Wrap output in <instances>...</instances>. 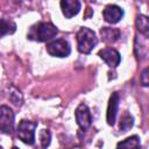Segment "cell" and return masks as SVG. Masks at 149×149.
Wrapping results in <instances>:
<instances>
[{
    "label": "cell",
    "instance_id": "6da1fadb",
    "mask_svg": "<svg viewBox=\"0 0 149 149\" xmlns=\"http://www.w3.org/2000/svg\"><path fill=\"white\" fill-rule=\"evenodd\" d=\"M58 33L57 28L50 23V22H40L35 26H33L28 33V38L38 41V42H45L51 40L54 36H56Z\"/></svg>",
    "mask_w": 149,
    "mask_h": 149
},
{
    "label": "cell",
    "instance_id": "7a4b0ae2",
    "mask_svg": "<svg viewBox=\"0 0 149 149\" xmlns=\"http://www.w3.org/2000/svg\"><path fill=\"white\" fill-rule=\"evenodd\" d=\"M97 43H98V38L95 36V33L92 29L87 27H83L77 33L78 50L81 54H90L92 49L97 45Z\"/></svg>",
    "mask_w": 149,
    "mask_h": 149
},
{
    "label": "cell",
    "instance_id": "3957f363",
    "mask_svg": "<svg viewBox=\"0 0 149 149\" xmlns=\"http://www.w3.org/2000/svg\"><path fill=\"white\" fill-rule=\"evenodd\" d=\"M37 127L36 122L28 120L20 121L17 126V136L26 144H34L35 142V129Z\"/></svg>",
    "mask_w": 149,
    "mask_h": 149
},
{
    "label": "cell",
    "instance_id": "277c9868",
    "mask_svg": "<svg viewBox=\"0 0 149 149\" xmlns=\"http://www.w3.org/2000/svg\"><path fill=\"white\" fill-rule=\"evenodd\" d=\"M47 51L55 57H66L70 55L71 48L66 40L58 38L47 44Z\"/></svg>",
    "mask_w": 149,
    "mask_h": 149
},
{
    "label": "cell",
    "instance_id": "5b68a950",
    "mask_svg": "<svg viewBox=\"0 0 149 149\" xmlns=\"http://www.w3.org/2000/svg\"><path fill=\"white\" fill-rule=\"evenodd\" d=\"M14 126V113L8 107L2 105L0 107V129L3 134H10Z\"/></svg>",
    "mask_w": 149,
    "mask_h": 149
},
{
    "label": "cell",
    "instance_id": "8992f818",
    "mask_svg": "<svg viewBox=\"0 0 149 149\" xmlns=\"http://www.w3.org/2000/svg\"><path fill=\"white\" fill-rule=\"evenodd\" d=\"M74 115H76V121H77L78 126L80 127V129L85 130L91 126V123H92L91 112H90L88 107L85 104H80L76 108Z\"/></svg>",
    "mask_w": 149,
    "mask_h": 149
},
{
    "label": "cell",
    "instance_id": "52a82bcc",
    "mask_svg": "<svg viewBox=\"0 0 149 149\" xmlns=\"http://www.w3.org/2000/svg\"><path fill=\"white\" fill-rule=\"evenodd\" d=\"M98 55L101 59H104L107 63V65L109 68H115L120 64V61H121L120 54L113 48H104V49L99 50Z\"/></svg>",
    "mask_w": 149,
    "mask_h": 149
},
{
    "label": "cell",
    "instance_id": "ba28073f",
    "mask_svg": "<svg viewBox=\"0 0 149 149\" xmlns=\"http://www.w3.org/2000/svg\"><path fill=\"white\" fill-rule=\"evenodd\" d=\"M104 19L108 23H116L119 22L123 16V9L116 5H107L102 12Z\"/></svg>",
    "mask_w": 149,
    "mask_h": 149
},
{
    "label": "cell",
    "instance_id": "9c48e42d",
    "mask_svg": "<svg viewBox=\"0 0 149 149\" xmlns=\"http://www.w3.org/2000/svg\"><path fill=\"white\" fill-rule=\"evenodd\" d=\"M61 8L65 17L71 19L72 16L77 15L80 10V2L77 0H62Z\"/></svg>",
    "mask_w": 149,
    "mask_h": 149
},
{
    "label": "cell",
    "instance_id": "30bf717a",
    "mask_svg": "<svg viewBox=\"0 0 149 149\" xmlns=\"http://www.w3.org/2000/svg\"><path fill=\"white\" fill-rule=\"evenodd\" d=\"M118 106H119V94L118 93H112V95L109 98V101H108L107 113H106V120H107V123L109 126H113L114 122H115Z\"/></svg>",
    "mask_w": 149,
    "mask_h": 149
},
{
    "label": "cell",
    "instance_id": "8fae6325",
    "mask_svg": "<svg viewBox=\"0 0 149 149\" xmlns=\"http://www.w3.org/2000/svg\"><path fill=\"white\" fill-rule=\"evenodd\" d=\"M101 37L106 43H114L119 37H120V30L116 28H109V27H104L100 30Z\"/></svg>",
    "mask_w": 149,
    "mask_h": 149
},
{
    "label": "cell",
    "instance_id": "7c38bea8",
    "mask_svg": "<svg viewBox=\"0 0 149 149\" xmlns=\"http://www.w3.org/2000/svg\"><path fill=\"white\" fill-rule=\"evenodd\" d=\"M140 147H141L140 137L137 135H133L119 142L116 146V149H140Z\"/></svg>",
    "mask_w": 149,
    "mask_h": 149
},
{
    "label": "cell",
    "instance_id": "4fadbf2b",
    "mask_svg": "<svg viewBox=\"0 0 149 149\" xmlns=\"http://www.w3.org/2000/svg\"><path fill=\"white\" fill-rule=\"evenodd\" d=\"M135 24H136L137 30L142 35L149 37V16H147V15H137V17L135 20Z\"/></svg>",
    "mask_w": 149,
    "mask_h": 149
},
{
    "label": "cell",
    "instance_id": "5bb4252c",
    "mask_svg": "<svg viewBox=\"0 0 149 149\" xmlns=\"http://www.w3.org/2000/svg\"><path fill=\"white\" fill-rule=\"evenodd\" d=\"M16 29V24L10 21V20H6V19H1V36L3 37L7 34H13Z\"/></svg>",
    "mask_w": 149,
    "mask_h": 149
},
{
    "label": "cell",
    "instance_id": "9a60e30c",
    "mask_svg": "<svg viewBox=\"0 0 149 149\" xmlns=\"http://www.w3.org/2000/svg\"><path fill=\"white\" fill-rule=\"evenodd\" d=\"M134 125V119L129 113H125L122 115V118L120 119V130L122 132H127L128 129H130Z\"/></svg>",
    "mask_w": 149,
    "mask_h": 149
},
{
    "label": "cell",
    "instance_id": "2e32d148",
    "mask_svg": "<svg viewBox=\"0 0 149 149\" xmlns=\"http://www.w3.org/2000/svg\"><path fill=\"white\" fill-rule=\"evenodd\" d=\"M50 139H51V135H50V132L49 130H47V129L41 130V133H40V140H41L42 148H47L50 144Z\"/></svg>",
    "mask_w": 149,
    "mask_h": 149
},
{
    "label": "cell",
    "instance_id": "e0dca14e",
    "mask_svg": "<svg viewBox=\"0 0 149 149\" xmlns=\"http://www.w3.org/2000/svg\"><path fill=\"white\" fill-rule=\"evenodd\" d=\"M140 80H141L142 86H149V68H146V69L141 72Z\"/></svg>",
    "mask_w": 149,
    "mask_h": 149
},
{
    "label": "cell",
    "instance_id": "ac0fdd59",
    "mask_svg": "<svg viewBox=\"0 0 149 149\" xmlns=\"http://www.w3.org/2000/svg\"><path fill=\"white\" fill-rule=\"evenodd\" d=\"M12 149H19V148H16V147H13V148H12Z\"/></svg>",
    "mask_w": 149,
    "mask_h": 149
},
{
    "label": "cell",
    "instance_id": "d6986e66",
    "mask_svg": "<svg viewBox=\"0 0 149 149\" xmlns=\"http://www.w3.org/2000/svg\"><path fill=\"white\" fill-rule=\"evenodd\" d=\"M1 149H2V148H1Z\"/></svg>",
    "mask_w": 149,
    "mask_h": 149
}]
</instances>
